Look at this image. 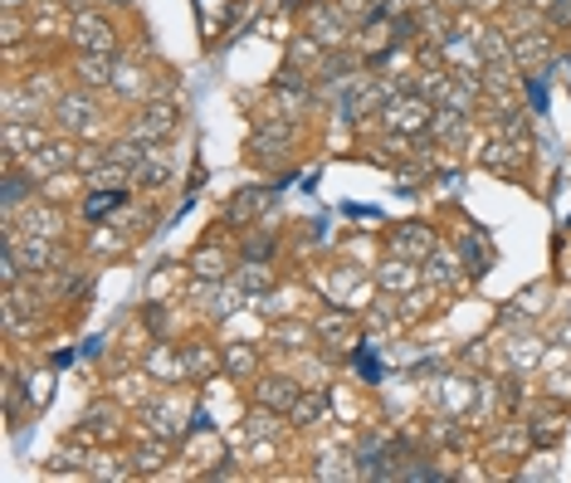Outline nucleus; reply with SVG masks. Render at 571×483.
Instances as JSON below:
<instances>
[{"label": "nucleus", "instance_id": "nucleus-9", "mask_svg": "<svg viewBox=\"0 0 571 483\" xmlns=\"http://www.w3.org/2000/svg\"><path fill=\"white\" fill-rule=\"evenodd\" d=\"M434 249H440V239H434L430 225H395L391 235H386V254L411 259V264H425Z\"/></svg>", "mask_w": 571, "mask_h": 483}, {"label": "nucleus", "instance_id": "nucleus-5", "mask_svg": "<svg viewBox=\"0 0 571 483\" xmlns=\"http://www.w3.org/2000/svg\"><path fill=\"white\" fill-rule=\"evenodd\" d=\"M303 30L313 35L323 50H347V44L356 40V35H352L356 25L347 21L342 11H337L333 0H313V5H308V11H303Z\"/></svg>", "mask_w": 571, "mask_h": 483}, {"label": "nucleus", "instance_id": "nucleus-43", "mask_svg": "<svg viewBox=\"0 0 571 483\" xmlns=\"http://www.w3.org/2000/svg\"><path fill=\"white\" fill-rule=\"evenodd\" d=\"M274 430H278V410L255 405V410H249V420H245V434H249V440H264V434H274Z\"/></svg>", "mask_w": 571, "mask_h": 483}, {"label": "nucleus", "instance_id": "nucleus-12", "mask_svg": "<svg viewBox=\"0 0 571 483\" xmlns=\"http://www.w3.org/2000/svg\"><path fill=\"white\" fill-rule=\"evenodd\" d=\"M269 206H274V191H269V186H245V191H239V196L225 206V225H235V230L255 225V220L269 216Z\"/></svg>", "mask_w": 571, "mask_h": 483}, {"label": "nucleus", "instance_id": "nucleus-53", "mask_svg": "<svg viewBox=\"0 0 571 483\" xmlns=\"http://www.w3.org/2000/svg\"><path fill=\"white\" fill-rule=\"evenodd\" d=\"M567 274H571V249H567Z\"/></svg>", "mask_w": 571, "mask_h": 483}, {"label": "nucleus", "instance_id": "nucleus-26", "mask_svg": "<svg viewBox=\"0 0 571 483\" xmlns=\"http://www.w3.org/2000/svg\"><path fill=\"white\" fill-rule=\"evenodd\" d=\"M230 278H235L249 298H264L269 288H274V269H269V259H239Z\"/></svg>", "mask_w": 571, "mask_h": 483}, {"label": "nucleus", "instance_id": "nucleus-27", "mask_svg": "<svg viewBox=\"0 0 571 483\" xmlns=\"http://www.w3.org/2000/svg\"><path fill=\"white\" fill-rule=\"evenodd\" d=\"M528 142H512V138H493L483 147V167L489 171H518V161H528Z\"/></svg>", "mask_w": 571, "mask_h": 483}, {"label": "nucleus", "instance_id": "nucleus-20", "mask_svg": "<svg viewBox=\"0 0 571 483\" xmlns=\"http://www.w3.org/2000/svg\"><path fill=\"white\" fill-rule=\"evenodd\" d=\"M440 54H444V64H450L454 74H479L483 69L479 44H473V35H459V25H454V35L440 44Z\"/></svg>", "mask_w": 571, "mask_h": 483}, {"label": "nucleus", "instance_id": "nucleus-18", "mask_svg": "<svg viewBox=\"0 0 571 483\" xmlns=\"http://www.w3.org/2000/svg\"><path fill=\"white\" fill-rule=\"evenodd\" d=\"M113 74H118V54H79L74 60V83L79 89H113Z\"/></svg>", "mask_w": 571, "mask_h": 483}, {"label": "nucleus", "instance_id": "nucleus-29", "mask_svg": "<svg viewBox=\"0 0 571 483\" xmlns=\"http://www.w3.org/2000/svg\"><path fill=\"white\" fill-rule=\"evenodd\" d=\"M469 138V113H454V108H440L434 103V122H430V142H444V147H454V142Z\"/></svg>", "mask_w": 571, "mask_h": 483}, {"label": "nucleus", "instance_id": "nucleus-11", "mask_svg": "<svg viewBox=\"0 0 571 483\" xmlns=\"http://www.w3.org/2000/svg\"><path fill=\"white\" fill-rule=\"evenodd\" d=\"M50 108H54V103L44 99V93L35 89L30 79H25V83H11V89H5V103H0L5 122H40Z\"/></svg>", "mask_w": 571, "mask_h": 483}, {"label": "nucleus", "instance_id": "nucleus-51", "mask_svg": "<svg viewBox=\"0 0 571 483\" xmlns=\"http://www.w3.org/2000/svg\"><path fill=\"white\" fill-rule=\"evenodd\" d=\"M444 5H454V11H479V5H489V0H444Z\"/></svg>", "mask_w": 571, "mask_h": 483}, {"label": "nucleus", "instance_id": "nucleus-55", "mask_svg": "<svg viewBox=\"0 0 571 483\" xmlns=\"http://www.w3.org/2000/svg\"><path fill=\"white\" fill-rule=\"evenodd\" d=\"M30 5H44V0H30Z\"/></svg>", "mask_w": 571, "mask_h": 483}, {"label": "nucleus", "instance_id": "nucleus-42", "mask_svg": "<svg viewBox=\"0 0 571 483\" xmlns=\"http://www.w3.org/2000/svg\"><path fill=\"white\" fill-rule=\"evenodd\" d=\"M528 434H532V444H557V434H561V415L557 410H547V420H542V410L528 420Z\"/></svg>", "mask_w": 571, "mask_h": 483}, {"label": "nucleus", "instance_id": "nucleus-37", "mask_svg": "<svg viewBox=\"0 0 571 483\" xmlns=\"http://www.w3.org/2000/svg\"><path fill=\"white\" fill-rule=\"evenodd\" d=\"M323 44H317L313 40V35H294V40H288V64H298V69H303V64H308V69H317V60H323Z\"/></svg>", "mask_w": 571, "mask_h": 483}, {"label": "nucleus", "instance_id": "nucleus-1", "mask_svg": "<svg viewBox=\"0 0 571 483\" xmlns=\"http://www.w3.org/2000/svg\"><path fill=\"white\" fill-rule=\"evenodd\" d=\"M50 118H54V128L64 132V138H83V132H93L103 122V108H99V93L93 89H64L60 99H54V108H50Z\"/></svg>", "mask_w": 571, "mask_h": 483}, {"label": "nucleus", "instance_id": "nucleus-25", "mask_svg": "<svg viewBox=\"0 0 571 483\" xmlns=\"http://www.w3.org/2000/svg\"><path fill=\"white\" fill-rule=\"evenodd\" d=\"M181 362H186V376H196V381H210L216 371H225V352H216L210 342L181 347Z\"/></svg>", "mask_w": 571, "mask_h": 483}, {"label": "nucleus", "instance_id": "nucleus-41", "mask_svg": "<svg viewBox=\"0 0 571 483\" xmlns=\"http://www.w3.org/2000/svg\"><path fill=\"white\" fill-rule=\"evenodd\" d=\"M352 454H323V459H317V469H313V479H352Z\"/></svg>", "mask_w": 571, "mask_h": 483}, {"label": "nucleus", "instance_id": "nucleus-4", "mask_svg": "<svg viewBox=\"0 0 571 483\" xmlns=\"http://www.w3.org/2000/svg\"><path fill=\"white\" fill-rule=\"evenodd\" d=\"M64 35L74 40L79 54H118V25H113L103 11H93V5L89 11H74Z\"/></svg>", "mask_w": 571, "mask_h": 483}, {"label": "nucleus", "instance_id": "nucleus-22", "mask_svg": "<svg viewBox=\"0 0 571 483\" xmlns=\"http://www.w3.org/2000/svg\"><path fill=\"white\" fill-rule=\"evenodd\" d=\"M171 181V157H167V147H147V157L138 161V171H132V186L138 191H161Z\"/></svg>", "mask_w": 571, "mask_h": 483}, {"label": "nucleus", "instance_id": "nucleus-28", "mask_svg": "<svg viewBox=\"0 0 571 483\" xmlns=\"http://www.w3.org/2000/svg\"><path fill=\"white\" fill-rule=\"evenodd\" d=\"M459 259H464V269H469V274H489V269H493L489 235H483V230H464V235H459Z\"/></svg>", "mask_w": 571, "mask_h": 483}, {"label": "nucleus", "instance_id": "nucleus-44", "mask_svg": "<svg viewBox=\"0 0 571 483\" xmlns=\"http://www.w3.org/2000/svg\"><path fill=\"white\" fill-rule=\"evenodd\" d=\"M333 5H337V11H342L352 25H366L376 11H381V0H333Z\"/></svg>", "mask_w": 571, "mask_h": 483}, {"label": "nucleus", "instance_id": "nucleus-30", "mask_svg": "<svg viewBox=\"0 0 571 483\" xmlns=\"http://www.w3.org/2000/svg\"><path fill=\"white\" fill-rule=\"evenodd\" d=\"M376 288L381 293H411V288H420V274H415L411 259L391 254V264H381V274H376Z\"/></svg>", "mask_w": 571, "mask_h": 483}, {"label": "nucleus", "instance_id": "nucleus-46", "mask_svg": "<svg viewBox=\"0 0 571 483\" xmlns=\"http://www.w3.org/2000/svg\"><path fill=\"white\" fill-rule=\"evenodd\" d=\"M274 249H278L274 235H255V239L245 245V259H274Z\"/></svg>", "mask_w": 571, "mask_h": 483}, {"label": "nucleus", "instance_id": "nucleus-39", "mask_svg": "<svg viewBox=\"0 0 571 483\" xmlns=\"http://www.w3.org/2000/svg\"><path fill=\"white\" fill-rule=\"evenodd\" d=\"M225 371H230V376H255V371H259V352H255L249 342L225 347Z\"/></svg>", "mask_w": 571, "mask_h": 483}, {"label": "nucleus", "instance_id": "nucleus-31", "mask_svg": "<svg viewBox=\"0 0 571 483\" xmlns=\"http://www.w3.org/2000/svg\"><path fill=\"white\" fill-rule=\"evenodd\" d=\"M171 454H177V444L161 440V434H152V440H142L138 449H132V459H128V464H132V473H157L161 464L171 459Z\"/></svg>", "mask_w": 571, "mask_h": 483}, {"label": "nucleus", "instance_id": "nucleus-8", "mask_svg": "<svg viewBox=\"0 0 571 483\" xmlns=\"http://www.w3.org/2000/svg\"><path fill=\"white\" fill-rule=\"evenodd\" d=\"M551 25H537V30H522V35H512L508 40V54H512V69H522V74H542L551 64Z\"/></svg>", "mask_w": 571, "mask_h": 483}, {"label": "nucleus", "instance_id": "nucleus-24", "mask_svg": "<svg viewBox=\"0 0 571 483\" xmlns=\"http://www.w3.org/2000/svg\"><path fill=\"white\" fill-rule=\"evenodd\" d=\"M142 366H147L161 386H171V381H181V376H186V362H181V352L171 342H152V352L142 356Z\"/></svg>", "mask_w": 571, "mask_h": 483}, {"label": "nucleus", "instance_id": "nucleus-19", "mask_svg": "<svg viewBox=\"0 0 571 483\" xmlns=\"http://www.w3.org/2000/svg\"><path fill=\"white\" fill-rule=\"evenodd\" d=\"M230 274H235V259H230V249L200 245L196 254H191V278H200V284H225Z\"/></svg>", "mask_w": 571, "mask_h": 483}, {"label": "nucleus", "instance_id": "nucleus-7", "mask_svg": "<svg viewBox=\"0 0 571 483\" xmlns=\"http://www.w3.org/2000/svg\"><path fill=\"white\" fill-rule=\"evenodd\" d=\"M21 167L30 171L35 181H50V177H60V171H74V167H79V147H74V138H64V132H60V138H50L40 152H30V157H25Z\"/></svg>", "mask_w": 571, "mask_h": 483}, {"label": "nucleus", "instance_id": "nucleus-50", "mask_svg": "<svg viewBox=\"0 0 571 483\" xmlns=\"http://www.w3.org/2000/svg\"><path fill=\"white\" fill-rule=\"evenodd\" d=\"M15 405H21V381H15V376H5V410L15 415Z\"/></svg>", "mask_w": 571, "mask_h": 483}, {"label": "nucleus", "instance_id": "nucleus-33", "mask_svg": "<svg viewBox=\"0 0 571 483\" xmlns=\"http://www.w3.org/2000/svg\"><path fill=\"white\" fill-rule=\"evenodd\" d=\"M113 93L147 99V93H157V83H152V74L142 69V64H118V74H113Z\"/></svg>", "mask_w": 571, "mask_h": 483}, {"label": "nucleus", "instance_id": "nucleus-2", "mask_svg": "<svg viewBox=\"0 0 571 483\" xmlns=\"http://www.w3.org/2000/svg\"><path fill=\"white\" fill-rule=\"evenodd\" d=\"M142 430L181 444L191 430H196V425H191V401H186V395H177V391H157V401L142 410Z\"/></svg>", "mask_w": 571, "mask_h": 483}, {"label": "nucleus", "instance_id": "nucleus-36", "mask_svg": "<svg viewBox=\"0 0 571 483\" xmlns=\"http://www.w3.org/2000/svg\"><path fill=\"white\" fill-rule=\"evenodd\" d=\"M508 30H498V25H479L473 30V44H479V54H483V64H508L512 54H508V40H503Z\"/></svg>", "mask_w": 571, "mask_h": 483}, {"label": "nucleus", "instance_id": "nucleus-49", "mask_svg": "<svg viewBox=\"0 0 571 483\" xmlns=\"http://www.w3.org/2000/svg\"><path fill=\"white\" fill-rule=\"evenodd\" d=\"M547 25H571V0H551V5H547Z\"/></svg>", "mask_w": 571, "mask_h": 483}, {"label": "nucleus", "instance_id": "nucleus-54", "mask_svg": "<svg viewBox=\"0 0 571 483\" xmlns=\"http://www.w3.org/2000/svg\"><path fill=\"white\" fill-rule=\"evenodd\" d=\"M113 5H132V0H113Z\"/></svg>", "mask_w": 571, "mask_h": 483}, {"label": "nucleus", "instance_id": "nucleus-45", "mask_svg": "<svg viewBox=\"0 0 571 483\" xmlns=\"http://www.w3.org/2000/svg\"><path fill=\"white\" fill-rule=\"evenodd\" d=\"M542 395H547V401H571V366L567 371H551L547 386H542Z\"/></svg>", "mask_w": 571, "mask_h": 483}, {"label": "nucleus", "instance_id": "nucleus-34", "mask_svg": "<svg viewBox=\"0 0 571 483\" xmlns=\"http://www.w3.org/2000/svg\"><path fill=\"white\" fill-rule=\"evenodd\" d=\"M542 352H547V342H542L537 332H518L508 347V362L512 371H532V366H542Z\"/></svg>", "mask_w": 571, "mask_h": 483}, {"label": "nucleus", "instance_id": "nucleus-17", "mask_svg": "<svg viewBox=\"0 0 571 483\" xmlns=\"http://www.w3.org/2000/svg\"><path fill=\"white\" fill-rule=\"evenodd\" d=\"M79 440L83 444H113V440H118V405H113V401H93L89 410H83Z\"/></svg>", "mask_w": 571, "mask_h": 483}, {"label": "nucleus", "instance_id": "nucleus-14", "mask_svg": "<svg viewBox=\"0 0 571 483\" xmlns=\"http://www.w3.org/2000/svg\"><path fill=\"white\" fill-rule=\"evenodd\" d=\"M298 395H303V386H298L294 376H284V371L259 376V386H255V405H264V410H278V415L294 410Z\"/></svg>", "mask_w": 571, "mask_h": 483}, {"label": "nucleus", "instance_id": "nucleus-16", "mask_svg": "<svg viewBox=\"0 0 571 483\" xmlns=\"http://www.w3.org/2000/svg\"><path fill=\"white\" fill-rule=\"evenodd\" d=\"M44 142H50V132H44L40 122H5V167H21Z\"/></svg>", "mask_w": 571, "mask_h": 483}, {"label": "nucleus", "instance_id": "nucleus-21", "mask_svg": "<svg viewBox=\"0 0 571 483\" xmlns=\"http://www.w3.org/2000/svg\"><path fill=\"white\" fill-rule=\"evenodd\" d=\"M459 264H464V259H454L450 249H434V254L420 264V269H425L420 278H425L430 288H450V293H454V288H464V269H459Z\"/></svg>", "mask_w": 571, "mask_h": 483}, {"label": "nucleus", "instance_id": "nucleus-23", "mask_svg": "<svg viewBox=\"0 0 571 483\" xmlns=\"http://www.w3.org/2000/svg\"><path fill=\"white\" fill-rule=\"evenodd\" d=\"M327 410H333V405H327V391H323V386H308V391L294 401L288 420H294L298 430H317V425L327 420Z\"/></svg>", "mask_w": 571, "mask_h": 483}, {"label": "nucleus", "instance_id": "nucleus-52", "mask_svg": "<svg viewBox=\"0 0 571 483\" xmlns=\"http://www.w3.org/2000/svg\"><path fill=\"white\" fill-rule=\"evenodd\" d=\"M528 5H537V11H547V5H551V0H528Z\"/></svg>", "mask_w": 571, "mask_h": 483}, {"label": "nucleus", "instance_id": "nucleus-10", "mask_svg": "<svg viewBox=\"0 0 571 483\" xmlns=\"http://www.w3.org/2000/svg\"><path fill=\"white\" fill-rule=\"evenodd\" d=\"M479 391H483V381H473L469 371H444L440 386H434V401H440L444 415H464L479 405Z\"/></svg>", "mask_w": 571, "mask_h": 483}, {"label": "nucleus", "instance_id": "nucleus-3", "mask_svg": "<svg viewBox=\"0 0 571 483\" xmlns=\"http://www.w3.org/2000/svg\"><path fill=\"white\" fill-rule=\"evenodd\" d=\"M381 122H386V132H401V138H430L434 99H425V93H395L381 108Z\"/></svg>", "mask_w": 571, "mask_h": 483}, {"label": "nucleus", "instance_id": "nucleus-35", "mask_svg": "<svg viewBox=\"0 0 571 483\" xmlns=\"http://www.w3.org/2000/svg\"><path fill=\"white\" fill-rule=\"evenodd\" d=\"M259 303H264V313H274V317H303V288H269L264 298H259Z\"/></svg>", "mask_w": 571, "mask_h": 483}, {"label": "nucleus", "instance_id": "nucleus-13", "mask_svg": "<svg viewBox=\"0 0 571 483\" xmlns=\"http://www.w3.org/2000/svg\"><path fill=\"white\" fill-rule=\"evenodd\" d=\"M21 230H30V235H44V239H64V230H69V220H64V206L60 200H30L21 216Z\"/></svg>", "mask_w": 571, "mask_h": 483}, {"label": "nucleus", "instance_id": "nucleus-47", "mask_svg": "<svg viewBox=\"0 0 571 483\" xmlns=\"http://www.w3.org/2000/svg\"><path fill=\"white\" fill-rule=\"evenodd\" d=\"M498 395H503V410H518V405H522V381H518V376H508V381L498 386Z\"/></svg>", "mask_w": 571, "mask_h": 483}, {"label": "nucleus", "instance_id": "nucleus-38", "mask_svg": "<svg viewBox=\"0 0 571 483\" xmlns=\"http://www.w3.org/2000/svg\"><path fill=\"white\" fill-rule=\"evenodd\" d=\"M147 157V142H138V138H122V142H108V161L113 167H122V171H138V161Z\"/></svg>", "mask_w": 571, "mask_h": 483}, {"label": "nucleus", "instance_id": "nucleus-40", "mask_svg": "<svg viewBox=\"0 0 571 483\" xmlns=\"http://www.w3.org/2000/svg\"><path fill=\"white\" fill-rule=\"evenodd\" d=\"M122 196H128V191H93V196H83V216H89V220L113 216V210L122 206Z\"/></svg>", "mask_w": 571, "mask_h": 483}, {"label": "nucleus", "instance_id": "nucleus-48", "mask_svg": "<svg viewBox=\"0 0 571 483\" xmlns=\"http://www.w3.org/2000/svg\"><path fill=\"white\" fill-rule=\"evenodd\" d=\"M25 40V21H21V15H15V11H5V44H11V50H15V44H21Z\"/></svg>", "mask_w": 571, "mask_h": 483}, {"label": "nucleus", "instance_id": "nucleus-15", "mask_svg": "<svg viewBox=\"0 0 571 483\" xmlns=\"http://www.w3.org/2000/svg\"><path fill=\"white\" fill-rule=\"evenodd\" d=\"M313 332H317V342H323L327 352H337V347H347V337L356 332V313L352 308H342V303H333L327 313L313 317Z\"/></svg>", "mask_w": 571, "mask_h": 483}, {"label": "nucleus", "instance_id": "nucleus-32", "mask_svg": "<svg viewBox=\"0 0 571 483\" xmlns=\"http://www.w3.org/2000/svg\"><path fill=\"white\" fill-rule=\"evenodd\" d=\"M269 337H274V342H284L288 352H303L308 342H317V332H313V323H308V317H278V323L269 327Z\"/></svg>", "mask_w": 571, "mask_h": 483}, {"label": "nucleus", "instance_id": "nucleus-6", "mask_svg": "<svg viewBox=\"0 0 571 483\" xmlns=\"http://www.w3.org/2000/svg\"><path fill=\"white\" fill-rule=\"evenodd\" d=\"M177 128H181V108H177V103H147V108H142L138 118L128 122V138H138V142H147V147H157V142L177 138Z\"/></svg>", "mask_w": 571, "mask_h": 483}]
</instances>
